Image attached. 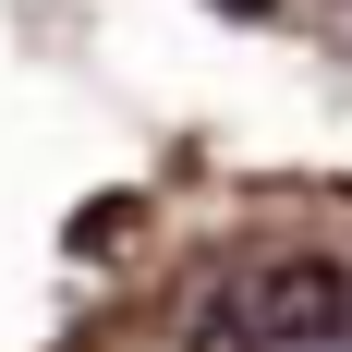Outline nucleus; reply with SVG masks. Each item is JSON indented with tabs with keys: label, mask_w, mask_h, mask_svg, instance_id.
I'll return each instance as SVG.
<instances>
[{
	"label": "nucleus",
	"mask_w": 352,
	"mask_h": 352,
	"mask_svg": "<svg viewBox=\"0 0 352 352\" xmlns=\"http://www.w3.org/2000/svg\"><path fill=\"white\" fill-rule=\"evenodd\" d=\"M182 328L207 352H340L352 340V267L340 255H304V243H255V255H219Z\"/></svg>",
	"instance_id": "f257e3e1"
}]
</instances>
